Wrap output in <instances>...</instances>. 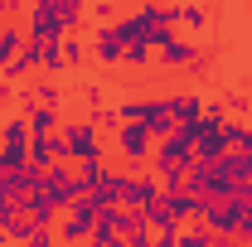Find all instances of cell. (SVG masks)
<instances>
[{
	"label": "cell",
	"instance_id": "1",
	"mask_svg": "<svg viewBox=\"0 0 252 247\" xmlns=\"http://www.w3.org/2000/svg\"><path fill=\"white\" fill-rule=\"evenodd\" d=\"M107 151L117 155L122 170H146L151 165V151H156V136L141 122H117V131L107 136Z\"/></svg>",
	"mask_w": 252,
	"mask_h": 247
},
{
	"label": "cell",
	"instance_id": "2",
	"mask_svg": "<svg viewBox=\"0 0 252 247\" xmlns=\"http://www.w3.org/2000/svg\"><path fill=\"white\" fill-rule=\"evenodd\" d=\"M59 136H63V146H68V160H73V165H78V160H93V155H107V136L93 126L88 112H83V117H63Z\"/></svg>",
	"mask_w": 252,
	"mask_h": 247
},
{
	"label": "cell",
	"instance_id": "3",
	"mask_svg": "<svg viewBox=\"0 0 252 247\" xmlns=\"http://www.w3.org/2000/svg\"><path fill=\"white\" fill-rule=\"evenodd\" d=\"M44 194H49V204H54V209H68V204H73V199H78V194H83V185H78V170H73V160H54V165H49V170H44Z\"/></svg>",
	"mask_w": 252,
	"mask_h": 247
},
{
	"label": "cell",
	"instance_id": "4",
	"mask_svg": "<svg viewBox=\"0 0 252 247\" xmlns=\"http://www.w3.org/2000/svg\"><path fill=\"white\" fill-rule=\"evenodd\" d=\"M25 30L34 39H63L68 25H63V15H59V0H30L25 5Z\"/></svg>",
	"mask_w": 252,
	"mask_h": 247
},
{
	"label": "cell",
	"instance_id": "5",
	"mask_svg": "<svg viewBox=\"0 0 252 247\" xmlns=\"http://www.w3.org/2000/svg\"><path fill=\"white\" fill-rule=\"evenodd\" d=\"M160 204H165V214L180 218V223H194V218H204V209H209V194H189V189H165L160 185Z\"/></svg>",
	"mask_w": 252,
	"mask_h": 247
},
{
	"label": "cell",
	"instance_id": "6",
	"mask_svg": "<svg viewBox=\"0 0 252 247\" xmlns=\"http://www.w3.org/2000/svg\"><path fill=\"white\" fill-rule=\"evenodd\" d=\"M88 44H93V59L102 63V68H122L126 39H122V25H117V20H112V25H97Z\"/></svg>",
	"mask_w": 252,
	"mask_h": 247
},
{
	"label": "cell",
	"instance_id": "7",
	"mask_svg": "<svg viewBox=\"0 0 252 247\" xmlns=\"http://www.w3.org/2000/svg\"><path fill=\"white\" fill-rule=\"evenodd\" d=\"M156 194H160V180H156L151 165H146V170H126V185H122V204L126 209H146Z\"/></svg>",
	"mask_w": 252,
	"mask_h": 247
},
{
	"label": "cell",
	"instance_id": "8",
	"mask_svg": "<svg viewBox=\"0 0 252 247\" xmlns=\"http://www.w3.org/2000/svg\"><path fill=\"white\" fill-rule=\"evenodd\" d=\"M141 126H146L156 141H165V136L180 126V122H175V112H170V97H165V93H160V97H146V117H141Z\"/></svg>",
	"mask_w": 252,
	"mask_h": 247
},
{
	"label": "cell",
	"instance_id": "9",
	"mask_svg": "<svg viewBox=\"0 0 252 247\" xmlns=\"http://www.w3.org/2000/svg\"><path fill=\"white\" fill-rule=\"evenodd\" d=\"M122 185H126V170H122V165H107V170H102V180H97L88 194H93L97 209H112V204H122Z\"/></svg>",
	"mask_w": 252,
	"mask_h": 247
},
{
	"label": "cell",
	"instance_id": "10",
	"mask_svg": "<svg viewBox=\"0 0 252 247\" xmlns=\"http://www.w3.org/2000/svg\"><path fill=\"white\" fill-rule=\"evenodd\" d=\"M199 54H204V49H199L194 39H185V34H175L170 44H160V49H156L160 68H189V63L199 59Z\"/></svg>",
	"mask_w": 252,
	"mask_h": 247
},
{
	"label": "cell",
	"instance_id": "11",
	"mask_svg": "<svg viewBox=\"0 0 252 247\" xmlns=\"http://www.w3.org/2000/svg\"><path fill=\"white\" fill-rule=\"evenodd\" d=\"M165 97H170V112H175V122H180V126H185V122H199L204 107H209L199 88H175V93H165Z\"/></svg>",
	"mask_w": 252,
	"mask_h": 247
},
{
	"label": "cell",
	"instance_id": "12",
	"mask_svg": "<svg viewBox=\"0 0 252 247\" xmlns=\"http://www.w3.org/2000/svg\"><path fill=\"white\" fill-rule=\"evenodd\" d=\"M30 160L39 165V170H49L54 160H68V146H63V136L54 131V136H30Z\"/></svg>",
	"mask_w": 252,
	"mask_h": 247
},
{
	"label": "cell",
	"instance_id": "13",
	"mask_svg": "<svg viewBox=\"0 0 252 247\" xmlns=\"http://www.w3.org/2000/svg\"><path fill=\"white\" fill-rule=\"evenodd\" d=\"M59 49H63V73L83 68V63H88V54H93V44H88V34H83V30L63 34V39H59Z\"/></svg>",
	"mask_w": 252,
	"mask_h": 247
},
{
	"label": "cell",
	"instance_id": "14",
	"mask_svg": "<svg viewBox=\"0 0 252 247\" xmlns=\"http://www.w3.org/2000/svg\"><path fill=\"white\" fill-rule=\"evenodd\" d=\"M54 238H59L63 247H73V243H88V238H93V223H83L78 214H59V223H54Z\"/></svg>",
	"mask_w": 252,
	"mask_h": 247
},
{
	"label": "cell",
	"instance_id": "15",
	"mask_svg": "<svg viewBox=\"0 0 252 247\" xmlns=\"http://www.w3.org/2000/svg\"><path fill=\"white\" fill-rule=\"evenodd\" d=\"M25 117H30V136H54V131L63 126V112H59V107H39V102L25 107Z\"/></svg>",
	"mask_w": 252,
	"mask_h": 247
},
{
	"label": "cell",
	"instance_id": "16",
	"mask_svg": "<svg viewBox=\"0 0 252 247\" xmlns=\"http://www.w3.org/2000/svg\"><path fill=\"white\" fill-rule=\"evenodd\" d=\"M30 93H34L39 107H63V88H59L54 73H34V78H30Z\"/></svg>",
	"mask_w": 252,
	"mask_h": 247
},
{
	"label": "cell",
	"instance_id": "17",
	"mask_svg": "<svg viewBox=\"0 0 252 247\" xmlns=\"http://www.w3.org/2000/svg\"><path fill=\"white\" fill-rule=\"evenodd\" d=\"M151 59H156V49H151V39H126V54H122V68H131V73H146L151 68Z\"/></svg>",
	"mask_w": 252,
	"mask_h": 247
},
{
	"label": "cell",
	"instance_id": "18",
	"mask_svg": "<svg viewBox=\"0 0 252 247\" xmlns=\"http://www.w3.org/2000/svg\"><path fill=\"white\" fill-rule=\"evenodd\" d=\"M0 141H5V146H30V117H25L20 107L0 122Z\"/></svg>",
	"mask_w": 252,
	"mask_h": 247
},
{
	"label": "cell",
	"instance_id": "19",
	"mask_svg": "<svg viewBox=\"0 0 252 247\" xmlns=\"http://www.w3.org/2000/svg\"><path fill=\"white\" fill-rule=\"evenodd\" d=\"M39 228H44V223H34V214H15L10 218V247H30Z\"/></svg>",
	"mask_w": 252,
	"mask_h": 247
},
{
	"label": "cell",
	"instance_id": "20",
	"mask_svg": "<svg viewBox=\"0 0 252 247\" xmlns=\"http://www.w3.org/2000/svg\"><path fill=\"white\" fill-rule=\"evenodd\" d=\"M25 44H30V30H25V25H15V20H5V25H0V49H5L10 59H15Z\"/></svg>",
	"mask_w": 252,
	"mask_h": 247
},
{
	"label": "cell",
	"instance_id": "21",
	"mask_svg": "<svg viewBox=\"0 0 252 247\" xmlns=\"http://www.w3.org/2000/svg\"><path fill=\"white\" fill-rule=\"evenodd\" d=\"M107 165H112L107 155H93V160H78V165H73V170H78V185H83V194H88V189L102 180V170H107Z\"/></svg>",
	"mask_w": 252,
	"mask_h": 247
},
{
	"label": "cell",
	"instance_id": "22",
	"mask_svg": "<svg viewBox=\"0 0 252 247\" xmlns=\"http://www.w3.org/2000/svg\"><path fill=\"white\" fill-rule=\"evenodd\" d=\"M30 214H34V223H44V228H54V223H59V209L49 204V194H44V189H34V194H30Z\"/></svg>",
	"mask_w": 252,
	"mask_h": 247
},
{
	"label": "cell",
	"instance_id": "23",
	"mask_svg": "<svg viewBox=\"0 0 252 247\" xmlns=\"http://www.w3.org/2000/svg\"><path fill=\"white\" fill-rule=\"evenodd\" d=\"M88 117H93V126L102 131V136H112V131H117V122H122V117H117V102H102V107H88Z\"/></svg>",
	"mask_w": 252,
	"mask_h": 247
},
{
	"label": "cell",
	"instance_id": "24",
	"mask_svg": "<svg viewBox=\"0 0 252 247\" xmlns=\"http://www.w3.org/2000/svg\"><path fill=\"white\" fill-rule=\"evenodd\" d=\"M209 243H214V233L204 228V218H194V223L180 228V247H209Z\"/></svg>",
	"mask_w": 252,
	"mask_h": 247
},
{
	"label": "cell",
	"instance_id": "25",
	"mask_svg": "<svg viewBox=\"0 0 252 247\" xmlns=\"http://www.w3.org/2000/svg\"><path fill=\"white\" fill-rule=\"evenodd\" d=\"M59 15H63V25H68V34H73V30H83L88 0H59Z\"/></svg>",
	"mask_w": 252,
	"mask_h": 247
},
{
	"label": "cell",
	"instance_id": "26",
	"mask_svg": "<svg viewBox=\"0 0 252 247\" xmlns=\"http://www.w3.org/2000/svg\"><path fill=\"white\" fill-rule=\"evenodd\" d=\"M122 5H126V0H93V10H88V15H93L97 25H112V20L122 15Z\"/></svg>",
	"mask_w": 252,
	"mask_h": 247
},
{
	"label": "cell",
	"instance_id": "27",
	"mask_svg": "<svg viewBox=\"0 0 252 247\" xmlns=\"http://www.w3.org/2000/svg\"><path fill=\"white\" fill-rule=\"evenodd\" d=\"M180 25H185V30H204V25H209V10H204V5H180Z\"/></svg>",
	"mask_w": 252,
	"mask_h": 247
},
{
	"label": "cell",
	"instance_id": "28",
	"mask_svg": "<svg viewBox=\"0 0 252 247\" xmlns=\"http://www.w3.org/2000/svg\"><path fill=\"white\" fill-rule=\"evenodd\" d=\"M126 247H156V228H151V223H136V228L126 233Z\"/></svg>",
	"mask_w": 252,
	"mask_h": 247
},
{
	"label": "cell",
	"instance_id": "29",
	"mask_svg": "<svg viewBox=\"0 0 252 247\" xmlns=\"http://www.w3.org/2000/svg\"><path fill=\"white\" fill-rule=\"evenodd\" d=\"M83 102H88V107H102V102H107V88H102V83H83Z\"/></svg>",
	"mask_w": 252,
	"mask_h": 247
},
{
	"label": "cell",
	"instance_id": "30",
	"mask_svg": "<svg viewBox=\"0 0 252 247\" xmlns=\"http://www.w3.org/2000/svg\"><path fill=\"white\" fill-rule=\"evenodd\" d=\"M30 247H63V243H59V238H54V228H39Z\"/></svg>",
	"mask_w": 252,
	"mask_h": 247
},
{
	"label": "cell",
	"instance_id": "31",
	"mask_svg": "<svg viewBox=\"0 0 252 247\" xmlns=\"http://www.w3.org/2000/svg\"><path fill=\"white\" fill-rule=\"evenodd\" d=\"M20 10H25V0H0V25H5V20H15Z\"/></svg>",
	"mask_w": 252,
	"mask_h": 247
},
{
	"label": "cell",
	"instance_id": "32",
	"mask_svg": "<svg viewBox=\"0 0 252 247\" xmlns=\"http://www.w3.org/2000/svg\"><path fill=\"white\" fill-rule=\"evenodd\" d=\"M5 194H10V180H5V175H0V204H5Z\"/></svg>",
	"mask_w": 252,
	"mask_h": 247
},
{
	"label": "cell",
	"instance_id": "33",
	"mask_svg": "<svg viewBox=\"0 0 252 247\" xmlns=\"http://www.w3.org/2000/svg\"><path fill=\"white\" fill-rule=\"evenodd\" d=\"M5 63H10V54H5V49H0V78H5Z\"/></svg>",
	"mask_w": 252,
	"mask_h": 247
},
{
	"label": "cell",
	"instance_id": "34",
	"mask_svg": "<svg viewBox=\"0 0 252 247\" xmlns=\"http://www.w3.org/2000/svg\"><path fill=\"white\" fill-rule=\"evenodd\" d=\"M73 247H97V243H93V238H88V243H73Z\"/></svg>",
	"mask_w": 252,
	"mask_h": 247
},
{
	"label": "cell",
	"instance_id": "35",
	"mask_svg": "<svg viewBox=\"0 0 252 247\" xmlns=\"http://www.w3.org/2000/svg\"><path fill=\"white\" fill-rule=\"evenodd\" d=\"M0 151H5V141H0Z\"/></svg>",
	"mask_w": 252,
	"mask_h": 247
}]
</instances>
